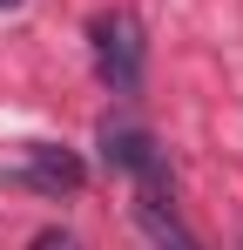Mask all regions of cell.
Here are the masks:
<instances>
[{"label": "cell", "instance_id": "1", "mask_svg": "<svg viewBox=\"0 0 243 250\" xmlns=\"http://www.w3.org/2000/svg\"><path fill=\"white\" fill-rule=\"evenodd\" d=\"M88 54H95V75L115 88V95H142V68H149V34L128 7H101L88 21Z\"/></svg>", "mask_w": 243, "mask_h": 250}, {"label": "cell", "instance_id": "2", "mask_svg": "<svg viewBox=\"0 0 243 250\" xmlns=\"http://www.w3.org/2000/svg\"><path fill=\"white\" fill-rule=\"evenodd\" d=\"M95 142H101V163L115 169V176H128L135 189H162L169 196V149L142 122H115L108 115V122L95 128Z\"/></svg>", "mask_w": 243, "mask_h": 250}, {"label": "cell", "instance_id": "3", "mask_svg": "<svg viewBox=\"0 0 243 250\" xmlns=\"http://www.w3.org/2000/svg\"><path fill=\"white\" fill-rule=\"evenodd\" d=\"M7 176L20 189H34V196H75L81 183H88V163H81L75 149H61V142H27Z\"/></svg>", "mask_w": 243, "mask_h": 250}, {"label": "cell", "instance_id": "4", "mask_svg": "<svg viewBox=\"0 0 243 250\" xmlns=\"http://www.w3.org/2000/svg\"><path fill=\"white\" fill-rule=\"evenodd\" d=\"M135 223H142V237H149L156 250H209L196 230L176 216V203H169L162 189H135Z\"/></svg>", "mask_w": 243, "mask_h": 250}, {"label": "cell", "instance_id": "5", "mask_svg": "<svg viewBox=\"0 0 243 250\" xmlns=\"http://www.w3.org/2000/svg\"><path fill=\"white\" fill-rule=\"evenodd\" d=\"M27 250H81V244H75V237H68V230H40V237H34V244H27Z\"/></svg>", "mask_w": 243, "mask_h": 250}, {"label": "cell", "instance_id": "6", "mask_svg": "<svg viewBox=\"0 0 243 250\" xmlns=\"http://www.w3.org/2000/svg\"><path fill=\"white\" fill-rule=\"evenodd\" d=\"M0 7H20V0H0Z\"/></svg>", "mask_w": 243, "mask_h": 250}]
</instances>
